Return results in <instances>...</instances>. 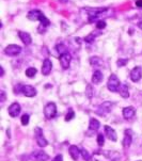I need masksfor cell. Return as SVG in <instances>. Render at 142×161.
I'll return each instance as SVG.
<instances>
[{"label": "cell", "mask_w": 142, "mask_h": 161, "mask_svg": "<svg viewBox=\"0 0 142 161\" xmlns=\"http://www.w3.org/2000/svg\"><path fill=\"white\" fill-rule=\"evenodd\" d=\"M0 95H1V99H0V102H1V103L6 102V93H4V91H1Z\"/></svg>", "instance_id": "34"}, {"label": "cell", "mask_w": 142, "mask_h": 161, "mask_svg": "<svg viewBox=\"0 0 142 161\" xmlns=\"http://www.w3.org/2000/svg\"><path fill=\"white\" fill-rule=\"evenodd\" d=\"M92 87H91V84H89V85H88V87H87V91H86V94H87V96H88V97H89V98H91L92 97Z\"/></svg>", "instance_id": "32"}, {"label": "cell", "mask_w": 142, "mask_h": 161, "mask_svg": "<svg viewBox=\"0 0 142 161\" xmlns=\"http://www.w3.org/2000/svg\"><path fill=\"white\" fill-rule=\"evenodd\" d=\"M74 118H75L74 111L72 110V109H69L68 114H66V116H65V121H66V122H69V121H72V119H73Z\"/></svg>", "instance_id": "26"}, {"label": "cell", "mask_w": 142, "mask_h": 161, "mask_svg": "<svg viewBox=\"0 0 142 161\" xmlns=\"http://www.w3.org/2000/svg\"><path fill=\"white\" fill-rule=\"evenodd\" d=\"M71 61H72V57L71 54L68 53H64V54H61L60 56V63H61V66L63 69H68L69 67V64H71Z\"/></svg>", "instance_id": "10"}, {"label": "cell", "mask_w": 142, "mask_h": 161, "mask_svg": "<svg viewBox=\"0 0 142 161\" xmlns=\"http://www.w3.org/2000/svg\"><path fill=\"white\" fill-rule=\"evenodd\" d=\"M104 129H105V134L107 136V138L111 141L115 142L118 140V137H117V132L113 128H111L110 126H104Z\"/></svg>", "instance_id": "12"}, {"label": "cell", "mask_w": 142, "mask_h": 161, "mask_svg": "<svg viewBox=\"0 0 142 161\" xmlns=\"http://www.w3.org/2000/svg\"><path fill=\"white\" fill-rule=\"evenodd\" d=\"M139 161H141V160H139Z\"/></svg>", "instance_id": "39"}, {"label": "cell", "mask_w": 142, "mask_h": 161, "mask_svg": "<svg viewBox=\"0 0 142 161\" xmlns=\"http://www.w3.org/2000/svg\"><path fill=\"white\" fill-rule=\"evenodd\" d=\"M18 36L22 40V42L25 44V45H30L31 42H32V38H31V35L28 32H24V31H18Z\"/></svg>", "instance_id": "15"}, {"label": "cell", "mask_w": 142, "mask_h": 161, "mask_svg": "<svg viewBox=\"0 0 142 161\" xmlns=\"http://www.w3.org/2000/svg\"><path fill=\"white\" fill-rule=\"evenodd\" d=\"M112 106H113V103L111 102H105L103 103L102 105H99L97 107V110H96V113L99 115H106L107 113H109L112 109Z\"/></svg>", "instance_id": "7"}, {"label": "cell", "mask_w": 142, "mask_h": 161, "mask_svg": "<svg viewBox=\"0 0 142 161\" xmlns=\"http://www.w3.org/2000/svg\"><path fill=\"white\" fill-rule=\"evenodd\" d=\"M34 136H35V140H37V143L38 144V146L41 147H45L48 145V142L47 140L45 139L43 134V130L40 128V127H37L34 129Z\"/></svg>", "instance_id": "6"}, {"label": "cell", "mask_w": 142, "mask_h": 161, "mask_svg": "<svg viewBox=\"0 0 142 161\" xmlns=\"http://www.w3.org/2000/svg\"><path fill=\"white\" fill-rule=\"evenodd\" d=\"M136 6L142 9V0H137V1H136Z\"/></svg>", "instance_id": "35"}, {"label": "cell", "mask_w": 142, "mask_h": 161, "mask_svg": "<svg viewBox=\"0 0 142 161\" xmlns=\"http://www.w3.org/2000/svg\"><path fill=\"white\" fill-rule=\"evenodd\" d=\"M27 17L28 19L33 20V22L40 20L41 25L40 27H38V32L40 33H43L46 28L49 27L50 25V20L48 19V18L43 14V12H41L40 10H31L30 12H28Z\"/></svg>", "instance_id": "1"}, {"label": "cell", "mask_w": 142, "mask_h": 161, "mask_svg": "<svg viewBox=\"0 0 142 161\" xmlns=\"http://www.w3.org/2000/svg\"><path fill=\"white\" fill-rule=\"evenodd\" d=\"M0 69H1V76H3V75H4V71H3V67H0Z\"/></svg>", "instance_id": "37"}, {"label": "cell", "mask_w": 142, "mask_h": 161, "mask_svg": "<svg viewBox=\"0 0 142 161\" xmlns=\"http://www.w3.org/2000/svg\"><path fill=\"white\" fill-rule=\"evenodd\" d=\"M61 2H66V1H68V0H60Z\"/></svg>", "instance_id": "38"}, {"label": "cell", "mask_w": 142, "mask_h": 161, "mask_svg": "<svg viewBox=\"0 0 142 161\" xmlns=\"http://www.w3.org/2000/svg\"><path fill=\"white\" fill-rule=\"evenodd\" d=\"M69 155H71V157L73 158V160L77 161L79 158V156L81 155V150L79 149L76 145H72V146L69 147Z\"/></svg>", "instance_id": "17"}, {"label": "cell", "mask_w": 142, "mask_h": 161, "mask_svg": "<svg viewBox=\"0 0 142 161\" xmlns=\"http://www.w3.org/2000/svg\"><path fill=\"white\" fill-rule=\"evenodd\" d=\"M94 40H95V34H94V33H90L89 35H87L86 38H84V42H87L89 44L94 42Z\"/></svg>", "instance_id": "25"}, {"label": "cell", "mask_w": 142, "mask_h": 161, "mask_svg": "<svg viewBox=\"0 0 142 161\" xmlns=\"http://www.w3.org/2000/svg\"><path fill=\"white\" fill-rule=\"evenodd\" d=\"M22 124L24 126L29 124V115H28V114H24V115L22 116Z\"/></svg>", "instance_id": "29"}, {"label": "cell", "mask_w": 142, "mask_h": 161, "mask_svg": "<svg viewBox=\"0 0 142 161\" xmlns=\"http://www.w3.org/2000/svg\"><path fill=\"white\" fill-rule=\"evenodd\" d=\"M103 74L100 71H95L92 75V82L94 84H99L103 81Z\"/></svg>", "instance_id": "19"}, {"label": "cell", "mask_w": 142, "mask_h": 161, "mask_svg": "<svg viewBox=\"0 0 142 161\" xmlns=\"http://www.w3.org/2000/svg\"><path fill=\"white\" fill-rule=\"evenodd\" d=\"M20 105L18 103H13L11 106L9 107V114L12 118H16L17 115L20 113Z\"/></svg>", "instance_id": "14"}, {"label": "cell", "mask_w": 142, "mask_h": 161, "mask_svg": "<svg viewBox=\"0 0 142 161\" xmlns=\"http://www.w3.org/2000/svg\"><path fill=\"white\" fill-rule=\"evenodd\" d=\"M14 93L15 94H19L23 93L27 97H33L37 95V90L31 85H23V84H17L14 87Z\"/></svg>", "instance_id": "3"}, {"label": "cell", "mask_w": 142, "mask_h": 161, "mask_svg": "<svg viewBox=\"0 0 142 161\" xmlns=\"http://www.w3.org/2000/svg\"><path fill=\"white\" fill-rule=\"evenodd\" d=\"M20 53H22V47L18 45H14V44L7 46V47L4 48V53L10 57H16L18 56Z\"/></svg>", "instance_id": "8"}, {"label": "cell", "mask_w": 142, "mask_h": 161, "mask_svg": "<svg viewBox=\"0 0 142 161\" xmlns=\"http://www.w3.org/2000/svg\"><path fill=\"white\" fill-rule=\"evenodd\" d=\"M131 141H133V136H131V132L130 130H126L125 131V137H124V140L122 142L123 146L125 147H129L131 144Z\"/></svg>", "instance_id": "18"}, {"label": "cell", "mask_w": 142, "mask_h": 161, "mask_svg": "<svg viewBox=\"0 0 142 161\" xmlns=\"http://www.w3.org/2000/svg\"><path fill=\"white\" fill-rule=\"evenodd\" d=\"M44 115L47 119L53 118L57 115V107L55 103H48L44 108Z\"/></svg>", "instance_id": "5"}, {"label": "cell", "mask_w": 142, "mask_h": 161, "mask_svg": "<svg viewBox=\"0 0 142 161\" xmlns=\"http://www.w3.org/2000/svg\"><path fill=\"white\" fill-rule=\"evenodd\" d=\"M31 158L34 159L35 161H47L49 159V156L46 154L45 152H43V150H35V152L32 153Z\"/></svg>", "instance_id": "9"}, {"label": "cell", "mask_w": 142, "mask_h": 161, "mask_svg": "<svg viewBox=\"0 0 142 161\" xmlns=\"http://www.w3.org/2000/svg\"><path fill=\"white\" fill-rule=\"evenodd\" d=\"M120 87H121V82H120V80H119V78L115 76L114 74H112L111 76L109 77L108 82H107L108 90L111 91V92H119Z\"/></svg>", "instance_id": "4"}, {"label": "cell", "mask_w": 142, "mask_h": 161, "mask_svg": "<svg viewBox=\"0 0 142 161\" xmlns=\"http://www.w3.org/2000/svg\"><path fill=\"white\" fill-rule=\"evenodd\" d=\"M90 63H91L92 65H102L103 61L99 57H91V58H90Z\"/></svg>", "instance_id": "23"}, {"label": "cell", "mask_w": 142, "mask_h": 161, "mask_svg": "<svg viewBox=\"0 0 142 161\" xmlns=\"http://www.w3.org/2000/svg\"><path fill=\"white\" fill-rule=\"evenodd\" d=\"M127 62H128L127 59H120V60H118L117 65H118L119 67H123V66L126 65V63H127Z\"/></svg>", "instance_id": "30"}, {"label": "cell", "mask_w": 142, "mask_h": 161, "mask_svg": "<svg viewBox=\"0 0 142 161\" xmlns=\"http://www.w3.org/2000/svg\"><path fill=\"white\" fill-rule=\"evenodd\" d=\"M57 50H58V53H60V56L61 54H64V53H68V51H66L68 50V48H66L63 44H59V45H57Z\"/></svg>", "instance_id": "24"}, {"label": "cell", "mask_w": 142, "mask_h": 161, "mask_svg": "<svg viewBox=\"0 0 142 161\" xmlns=\"http://www.w3.org/2000/svg\"><path fill=\"white\" fill-rule=\"evenodd\" d=\"M138 27L142 30V20H140V22L138 23Z\"/></svg>", "instance_id": "36"}, {"label": "cell", "mask_w": 142, "mask_h": 161, "mask_svg": "<svg viewBox=\"0 0 142 161\" xmlns=\"http://www.w3.org/2000/svg\"><path fill=\"white\" fill-rule=\"evenodd\" d=\"M37 68L35 67H29V68L26 69V76H28L29 78H33L37 74Z\"/></svg>", "instance_id": "22"}, {"label": "cell", "mask_w": 142, "mask_h": 161, "mask_svg": "<svg viewBox=\"0 0 142 161\" xmlns=\"http://www.w3.org/2000/svg\"><path fill=\"white\" fill-rule=\"evenodd\" d=\"M119 154L117 152H109V150H104V152H96L94 154V161H118Z\"/></svg>", "instance_id": "2"}, {"label": "cell", "mask_w": 142, "mask_h": 161, "mask_svg": "<svg viewBox=\"0 0 142 161\" xmlns=\"http://www.w3.org/2000/svg\"><path fill=\"white\" fill-rule=\"evenodd\" d=\"M142 77V68L140 66H136L133 71L130 72V79L134 82H138L140 81Z\"/></svg>", "instance_id": "11"}, {"label": "cell", "mask_w": 142, "mask_h": 161, "mask_svg": "<svg viewBox=\"0 0 142 161\" xmlns=\"http://www.w3.org/2000/svg\"><path fill=\"white\" fill-rule=\"evenodd\" d=\"M119 93L122 96L123 98H127L129 96V91H128V87L126 84H121L120 90H119Z\"/></svg>", "instance_id": "21"}, {"label": "cell", "mask_w": 142, "mask_h": 161, "mask_svg": "<svg viewBox=\"0 0 142 161\" xmlns=\"http://www.w3.org/2000/svg\"><path fill=\"white\" fill-rule=\"evenodd\" d=\"M53 161H63V157H62V155H57L53 159Z\"/></svg>", "instance_id": "33"}, {"label": "cell", "mask_w": 142, "mask_h": 161, "mask_svg": "<svg viewBox=\"0 0 142 161\" xmlns=\"http://www.w3.org/2000/svg\"><path fill=\"white\" fill-rule=\"evenodd\" d=\"M81 156H82V158H84V160H86V161H89L91 159V156H90V154L88 153L87 149H81Z\"/></svg>", "instance_id": "27"}, {"label": "cell", "mask_w": 142, "mask_h": 161, "mask_svg": "<svg viewBox=\"0 0 142 161\" xmlns=\"http://www.w3.org/2000/svg\"><path fill=\"white\" fill-rule=\"evenodd\" d=\"M135 114H136V110H135V108H134V107H126V108L123 109L124 118L130 119V118H133L134 116H135Z\"/></svg>", "instance_id": "16"}, {"label": "cell", "mask_w": 142, "mask_h": 161, "mask_svg": "<svg viewBox=\"0 0 142 161\" xmlns=\"http://www.w3.org/2000/svg\"><path fill=\"white\" fill-rule=\"evenodd\" d=\"M105 143V138L103 136V133H99L97 134V144L99 145V146H103Z\"/></svg>", "instance_id": "28"}, {"label": "cell", "mask_w": 142, "mask_h": 161, "mask_svg": "<svg viewBox=\"0 0 142 161\" xmlns=\"http://www.w3.org/2000/svg\"><path fill=\"white\" fill-rule=\"evenodd\" d=\"M51 68H53V63H51V61L49 59H45L42 65V74L44 76H48L51 72Z\"/></svg>", "instance_id": "13"}, {"label": "cell", "mask_w": 142, "mask_h": 161, "mask_svg": "<svg viewBox=\"0 0 142 161\" xmlns=\"http://www.w3.org/2000/svg\"><path fill=\"white\" fill-rule=\"evenodd\" d=\"M96 28L97 29H105L106 28V22L105 20H99L96 23Z\"/></svg>", "instance_id": "31"}, {"label": "cell", "mask_w": 142, "mask_h": 161, "mask_svg": "<svg viewBox=\"0 0 142 161\" xmlns=\"http://www.w3.org/2000/svg\"><path fill=\"white\" fill-rule=\"evenodd\" d=\"M100 127V123L97 121L96 118H91L90 119V124H89V129L91 131H96L99 130Z\"/></svg>", "instance_id": "20"}]
</instances>
